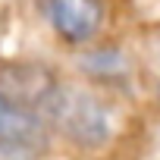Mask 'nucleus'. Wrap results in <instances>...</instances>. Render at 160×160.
Here are the masks:
<instances>
[{
	"label": "nucleus",
	"mask_w": 160,
	"mask_h": 160,
	"mask_svg": "<svg viewBox=\"0 0 160 160\" xmlns=\"http://www.w3.org/2000/svg\"><path fill=\"white\" fill-rule=\"evenodd\" d=\"M44 16L60 41L78 47L101 32L104 7L101 0H44Z\"/></svg>",
	"instance_id": "7ed1b4c3"
},
{
	"label": "nucleus",
	"mask_w": 160,
	"mask_h": 160,
	"mask_svg": "<svg viewBox=\"0 0 160 160\" xmlns=\"http://www.w3.org/2000/svg\"><path fill=\"white\" fill-rule=\"evenodd\" d=\"M50 126L44 116L0 88V160H44Z\"/></svg>",
	"instance_id": "f03ea898"
},
{
	"label": "nucleus",
	"mask_w": 160,
	"mask_h": 160,
	"mask_svg": "<svg viewBox=\"0 0 160 160\" xmlns=\"http://www.w3.org/2000/svg\"><path fill=\"white\" fill-rule=\"evenodd\" d=\"M82 72L88 78H94V82L116 85V82H122V78L129 75V60L116 47H98V50L82 57Z\"/></svg>",
	"instance_id": "20e7f679"
},
{
	"label": "nucleus",
	"mask_w": 160,
	"mask_h": 160,
	"mask_svg": "<svg viewBox=\"0 0 160 160\" xmlns=\"http://www.w3.org/2000/svg\"><path fill=\"white\" fill-rule=\"evenodd\" d=\"M41 116L50 126V132H60L69 144L82 151L104 148L116 132V119L107 101H101L88 88L66 85V82H57L53 91L44 98Z\"/></svg>",
	"instance_id": "f257e3e1"
}]
</instances>
